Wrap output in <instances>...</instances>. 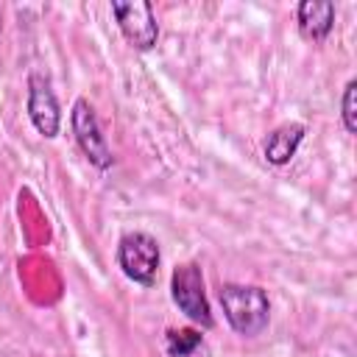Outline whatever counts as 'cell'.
I'll return each mask as SVG.
<instances>
[{
    "label": "cell",
    "instance_id": "10",
    "mask_svg": "<svg viewBox=\"0 0 357 357\" xmlns=\"http://www.w3.org/2000/svg\"><path fill=\"white\" fill-rule=\"evenodd\" d=\"M354 92H357V81L351 78V81L346 84V89H343V100H340V106H343L340 117H343V128H346L349 134H354V131H357V117H354Z\"/></svg>",
    "mask_w": 357,
    "mask_h": 357
},
{
    "label": "cell",
    "instance_id": "6",
    "mask_svg": "<svg viewBox=\"0 0 357 357\" xmlns=\"http://www.w3.org/2000/svg\"><path fill=\"white\" fill-rule=\"evenodd\" d=\"M28 117L33 123V128L53 139L61 128V109H59V100H56V92L50 89V81L39 73H31L28 75Z\"/></svg>",
    "mask_w": 357,
    "mask_h": 357
},
{
    "label": "cell",
    "instance_id": "4",
    "mask_svg": "<svg viewBox=\"0 0 357 357\" xmlns=\"http://www.w3.org/2000/svg\"><path fill=\"white\" fill-rule=\"evenodd\" d=\"M70 126H73V137L81 148V153L98 167V170H109L114 165V156H112V148L100 131V123H98V114L92 109L89 100L78 98L73 103V112H70Z\"/></svg>",
    "mask_w": 357,
    "mask_h": 357
},
{
    "label": "cell",
    "instance_id": "7",
    "mask_svg": "<svg viewBox=\"0 0 357 357\" xmlns=\"http://www.w3.org/2000/svg\"><path fill=\"white\" fill-rule=\"evenodd\" d=\"M296 22L304 39L324 42L335 28V3L329 0H301L296 8Z\"/></svg>",
    "mask_w": 357,
    "mask_h": 357
},
{
    "label": "cell",
    "instance_id": "1",
    "mask_svg": "<svg viewBox=\"0 0 357 357\" xmlns=\"http://www.w3.org/2000/svg\"><path fill=\"white\" fill-rule=\"evenodd\" d=\"M220 307H223L229 326L243 337L259 335L271 321L268 293L257 284H234V282L223 284L220 287Z\"/></svg>",
    "mask_w": 357,
    "mask_h": 357
},
{
    "label": "cell",
    "instance_id": "2",
    "mask_svg": "<svg viewBox=\"0 0 357 357\" xmlns=\"http://www.w3.org/2000/svg\"><path fill=\"white\" fill-rule=\"evenodd\" d=\"M117 265L131 282H137L142 287H153L156 273H159V243H156V237H151L148 231L123 234L120 243H117Z\"/></svg>",
    "mask_w": 357,
    "mask_h": 357
},
{
    "label": "cell",
    "instance_id": "3",
    "mask_svg": "<svg viewBox=\"0 0 357 357\" xmlns=\"http://www.w3.org/2000/svg\"><path fill=\"white\" fill-rule=\"evenodd\" d=\"M170 296L176 301V307L201 329H212V310L206 301V290H204V273L195 262H184L173 271L170 276Z\"/></svg>",
    "mask_w": 357,
    "mask_h": 357
},
{
    "label": "cell",
    "instance_id": "9",
    "mask_svg": "<svg viewBox=\"0 0 357 357\" xmlns=\"http://www.w3.org/2000/svg\"><path fill=\"white\" fill-rule=\"evenodd\" d=\"M198 346H201L198 329H170L165 337V349L170 357H190Z\"/></svg>",
    "mask_w": 357,
    "mask_h": 357
},
{
    "label": "cell",
    "instance_id": "8",
    "mask_svg": "<svg viewBox=\"0 0 357 357\" xmlns=\"http://www.w3.org/2000/svg\"><path fill=\"white\" fill-rule=\"evenodd\" d=\"M304 134H307V128L301 123H284V126L273 128L265 139V159L271 165H287L296 156Z\"/></svg>",
    "mask_w": 357,
    "mask_h": 357
},
{
    "label": "cell",
    "instance_id": "5",
    "mask_svg": "<svg viewBox=\"0 0 357 357\" xmlns=\"http://www.w3.org/2000/svg\"><path fill=\"white\" fill-rule=\"evenodd\" d=\"M112 14L123 31V36L137 50H151L159 39V22L153 6L145 0H112Z\"/></svg>",
    "mask_w": 357,
    "mask_h": 357
}]
</instances>
